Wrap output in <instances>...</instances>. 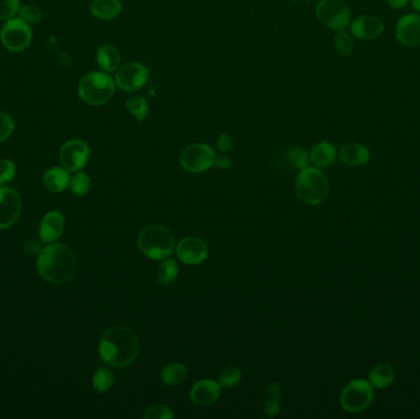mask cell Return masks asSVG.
Wrapping results in <instances>:
<instances>
[{"mask_svg":"<svg viewBox=\"0 0 420 419\" xmlns=\"http://www.w3.org/2000/svg\"><path fill=\"white\" fill-rule=\"evenodd\" d=\"M139 349V337L128 327L109 328L99 342L100 357L114 367H125L134 362Z\"/></svg>","mask_w":420,"mask_h":419,"instance_id":"6da1fadb","label":"cell"},{"mask_svg":"<svg viewBox=\"0 0 420 419\" xmlns=\"http://www.w3.org/2000/svg\"><path fill=\"white\" fill-rule=\"evenodd\" d=\"M77 256L63 243H48L37 256V269L43 280L62 284L73 278L77 271Z\"/></svg>","mask_w":420,"mask_h":419,"instance_id":"7a4b0ae2","label":"cell"},{"mask_svg":"<svg viewBox=\"0 0 420 419\" xmlns=\"http://www.w3.org/2000/svg\"><path fill=\"white\" fill-rule=\"evenodd\" d=\"M138 247L148 259L162 261L171 256L175 249V238L165 227L149 225L140 231Z\"/></svg>","mask_w":420,"mask_h":419,"instance_id":"3957f363","label":"cell"},{"mask_svg":"<svg viewBox=\"0 0 420 419\" xmlns=\"http://www.w3.org/2000/svg\"><path fill=\"white\" fill-rule=\"evenodd\" d=\"M116 91L114 79L109 73L91 72L80 79L78 93L85 104L90 106H102L114 98Z\"/></svg>","mask_w":420,"mask_h":419,"instance_id":"277c9868","label":"cell"},{"mask_svg":"<svg viewBox=\"0 0 420 419\" xmlns=\"http://www.w3.org/2000/svg\"><path fill=\"white\" fill-rule=\"evenodd\" d=\"M295 191L300 201L310 206H317L328 196L329 182L320 169L306 167L296 177Z\"/></svg>","mask_w":420,"mask_h":419,"instance_id":"5b68a950","label":"cell"},{"mask_svg":"<svg viewBox=\"0 0 420 419\" xmlns=\"http://www.w3.org/2000/svg\"><path fill=\"white\" fill-rule=\"evenodd\" d=\"M373 383L363 379H354L343 388L339 401L344 411L358 413L368 409L373 402Z\"/></svg>","mask_w":420,"mask_h":419,"instance_id":"8992f818","label":"cell"},{"mask_svg":"<svg viewBox=\"0 0 420 419\" xmlns=\"http://www.w3.org/2000/svg\"><path fill=\"white\" fill-rule=\"evenodd\" d=\"M0 40L9 52H24L31 45V27L21 17H11L1 27Z\"/></svg>","mask_w":420,"mask_h":419,"instance_id":"52a82bcc","label":"cell"},{"mask_svg":"<svg viewBox=\"0 0 420 419\" xmlns=\"http://www.w3.org/2000/svg\"><path fill=\"white\" fill-rule=\"evenodd\" d=\"M315 13L318 21L333 31L344 30L352 19L349 8L342 0H320Z\"/></svg>","mask_w":420,"mask_h":419,"instance_id":"ba28073f","label":"cell"},{"mask_svg":"<svg viewBox=\"0 0 420 419\" xmlns=\"http://www.w3.org/2000/svg\"><path fill=\"white\" fill-rule=\"evenodd\" d=\"M215 153L213 148L204 143L188 145L180 155V164L185 170L192 174H201L214 166Z\"/></svg>","mask_w":420,"mask_h":419,"instance_id":"9c48e42d","label":"cell"},{"mask_svg":"<svg viewBox=\"0 0 420 419\" xmlns=\"http://www.w3.org/2000/svg\"><path fill=\"white\" fill-rule=\"evenodd\" d=\"M149 72L141 63L130 62L122 64L114 75L116 86L125 93L138 91L146 85Z\"/></svg>","mask_w":420,"mask_h":419,"instance_id":"30bf717a","label":"cell"},{"mask_svg":"<svg viewBox=\"0 0 420 419\" xmlns=\"http://www.w3.org/2000/svg\"><path fill=\"white\" fill-rule=\"evenodd\" d=\"M90 149L88 144L80 139L68 140L59 151V161L68 171H80L88 164Z\"/></svg>","mask_w":420,"mask_h":419,"instance_id":"8fae6325","label":"cell"},{"mask_svg":"<svg viewBox=\"0 0 420 419\" xmlns=\"http://www.w3.org/2000/svg\"><path fill=\"white\" fill-rule=\"evenodd\" d=\"M22 202L15 190L0 186V230L13 227L20 218Z\"/></svg>","mask_w":420,"mask_h":419,"instance_id":"7c38bea8","label":"cell"},{"mask_svg":"<svg viewBox=\"0 0 420 419\" xmlns=\"http://www.w3.org/2000/svg\"><path fill=\"white\" fill-rule=\"evenodd\" d=\"M176 254L182 264L197 266L207 259V243L197 236H187L177 243Z\"/></svg>","mask_w":420,"mask_h":419,"instance_id":"4fadbf2b","label":"cell"},{"mask_svg":"<svg viewBox=\"0 0 420 419\" xmlns=\"http://www.w3.org/2000/svg\"><path fill=\"white\" fill-rule=\"evenodd\" d=\"M221 395L220 383L212 379H203L193 385L189 397L193 404L201 407H209L218 401Z\"/></svg>","mask_w":420,"mask_h":419,"instance_id":"5bb4252c","label":"cell"},{"mask_svg":"<svg viewBox=\"0 0 420 419\" xmlns=\"http://www.w3.org/2000/svg\"><path fill=\"white\" fill-rule=\"evenodd\" d=\"M396 37L407 47L420 45V16L418 14H408L400 17L396 26Z\"/></svg>","mask_w":420,"mask_h":419,"instance_id":"9a60e30c","label":"cell"},{"mask_svg":"<svg viewBox=\"0 0 420 419\" xmlns=\"http://www.w3.org/2000/svg\"><path fill=\"white\" fill-rule=\"evenodd\" d=\"M350 30L359 40H373L384 33V25L376 16L364 15L353 21Z\"/></svg>","mask_w":420,"mask_h":419,"instance_id":"2e32d148","label":"cell"},{"mask_svg":"<svg viewBox=\"0 0 420 419\" xmlns=\"http://www.w3.org/2000/svg\"><path fill=\"white\" fill-rule=\"evenodd\" d=\"M64 217L62 213L52 211L45 214L40 225V238L43 243H52L62 236Z\"/></svg>","mask_w":420,"mask_h":419,"instance_id":"e0dca14e","label":"cell"},{"mask_svg":"<svg viewBox=\"0 0 420 419\" xmlns=\"http://www.w3.org/2000/svg\"><path fill=\"white\" fill-rule=\"evenodd\" d=\"M339 159L348 166L365 165L370 160V151L364 145L348 143L339 151Z\"/></svg>","mask_w":420,"mask_h":419,"instance_id":"ac0fdd59","label":"cell"},{"mask_svg":"<svg viewBox=\"0 0 420 419\" xmlns=\"http://www.w3.org/2000/svg\"><path fill=\"white\" fill-rule=\"evenodd\" d=\"M70 171H68L64 167H52L45 172L42 182L43 186L52 193H59L63 192L70 185Z\"/></svg>","mask_w":420,"mask_h":419,"instance_id":"d6986e66","label":"cell"},{"mask_svg":"<svg viewBox=\"0 0 420 419\" xmlns=\"http://www.w3.org/2000/svg\"><path fill=\"white\" fill-rule=\"evenodd\" d=\"M123 6L120 0H93L90 11L96 19L100 20H114L120 15Z\"/></svg>","mask_w":420,"mask_h":419,"instance_id":"ffe728a7","label":"cell"},{"mask_svg":"<svg viewBox=\"0 0 420 419\" xmlns=\"http://www.w3.org/2000/svg\"><path fill=\"white\" fill-rule=\"evenodd\" d=\"M96 61L99 67L102 69V72L116 73V70L120 67L122 58L116 47L112 45H102L99 47L96 53Z\"/></svg>","mask_w":420,"mask_h":419,"instance_id":"44dd1931","label":"cell"},{"mask_svg":"<svg viewBox=\"0 0 420 419\" xmlns=\"http://www.w3.org/2000/svg\"><path fill=\"white\" fill-rule=\"evenodd\" d=\"M337 155L336 146L329 142H320L313 146L310 155V160L316 167H327L331 165Z\"/></svg>","mask_w":420,"mask_h":419,"instance_id":"7402d4cb","label":"cell"},{"mask_svg":"<svg viewBox=\"0 0 420 419\" xmlns=\"http://www.w3.org/2000/svg\"><path fill=\"white\" fill-rule=\"evenodd\" d=\"M373 388H384L394 383V369L389 363H380L373 367L368 375Z\"/></svg>","mask_w":420,"mask_h":419,"instance_id":"603a6c76","label":"cell"},{"mask_svg":"<svg viewBox=\"0 0 420 419\" xmlns=\"http://www.w3.org/2000/svg\"><path fill=\"white\" fill-rule=\"evenodd\" d=\"M283 396H281V388L277 383H270L265 397V411L267 417H275L278 416L281 409L283 404Z\"/></svg>","mask_w":420,"mask_h":419,"instance_id":"cb8c5ba5","label":"cell"},{"mask_svg":"<svg viewBox=\"0 0 420 419\" xmlns=\"http://www.w3.org/2000/svg\"><path fill=\"white\" fill-rule=\"evenodd\" d=\"M187 376V367L181 363H172L162 369L161 380L162 383L175 386L183 383Z\"/></svg>","mask_w":420,"mask_h":419,"instance_id":"d4e9b609","label":"cell"},{"mask_svg":"<svg viewBox=\"0 0 420 419\" xmlns=\"http://www.w3.org/2000/svg\"><path fill=\"white\" fill-rule=\"evenodd\" d=\"M178 275V266L173 259H162L157 268V282L161 285H169L176 280Z\"/></svg>","mask_w":420,"mask_h":419,"instance_id":"484cf974","label":"cell"},{"mask_svg":"<svg viewBox=\"0 0 420 419\" xmlns=\"http://www.w3.org/2000/svg\"><path fill=\"white\" fill-rule=\"evenodd\" d=\"M114 375L109 367H99L93 376V386L99 393H106L114 386Z\"/></svg>","mask_w":420,"mask_h":419,"instance_id":"4316f807","label":"cell"},{"mask_svg":"<svg viewBox=\"0 0 420 419\" xmlns=\"http://www.w3.org/2000/svg\"><path fill=\"white\" fill-rule=\"evenodd\" d=\"M125 106L130 111V114L134 116L135 119L139 122L144 121L149 114V106L143 96H134V98H130Z\"/></svg>","mask_w":420,"mask_h":419,"instance_id":"83f0119b","label":"cell"},{"mask_svg":"<svg viewBox=\"0 0 420 419\" xmlns=\"http://www.w3.org/2000/svg\"><path fill=\"white\" fill-rule=\"evenodd\" d=\"M334 46L341 57H349L353 52L354 42L352 36L344 30L337 31L334 36Z\"/></svg>","mask_w":420,"mask_h":419,"instance_id":"f1b7e54d","label":"cell"},{"mask_svg":"<svg viewBox=\"0 0 420 419\" xmlns=\"http://www.w3.org/2000/svg\"><path fill=\"white\" fill-rule=\"evenodd\" d=\"M241 378H242V373L239 367H228L219 374L218 383L223 388H233L241 381Z\"/></svg>","mask_w":420,"mask_h":419,"instance_id":"f546056e","label":"cell"},{"mask_svg":"<svg viewBox=\"0 0 420 419\" xmlns=\"http://www.w3.org/2000/svg\"><path fill=\"white\" fill-rule=\"evenodd\" d=\"M90 186H91V180L88 174H85L83 171H77V174L70 180V188L77 196H85L90 191Z\"/></svg>","mask_w":420,"mask_h":419,"instance_id":"4dcf8cb0","label":"cell"},{"mask_svg":"<svg viewBox=\"0 0 420 419\" xmlns=\"http://www.w3.org/2000/svg\"><path fill=\"white\" fill-rule=\"evenodd\" d=\"M289 161H290L291 165L294 166L297 170H304L309 167V154L305 149H302L300 146H294L289 151Z\"/></svg>","mask_w":420,"mask_h":419,"instance_id":"1f68e13d","label":"cell"},{"mask_svg":"<svg viewBox=\"0 0 420 419\" xmlns=\"http://www.w3.org/2000/svg\"><path fill=\"white\" fill-rule=\"evenodd\" d=\"M19 17L27 22L29 25L31 24H38L42 20V11L33 6H22L19 8Z\"/></svg>","mask_w":420,"mask_h":419,"instance_id":"d6a6232c","label":"cell"},{"mask_svg":"<svg viewBox=\"0 0 420 419\" xmlns=\"http://www.w3.org/2000/svg\"><path fill=\"white\" fill-rule=\"evenodd\" d=\"M143 417L146 419H172L175 417V414L171 409L165 404H155L146 409Z\"/></svg>","mask_w":420,"mask_h":419,"instance_id":"836d02e7","label":"cell"},{"mask_svg":"<svg viewBox=\"0 0 420 419\" xmlns=\"http://www.w3.org/2000/svg\"><path fill=\"white\" fill-rule=\"evenodd\" d=\"M14 130H15L14 119H11L9 114L0 111V143L9 139Z\"/></svg>","mask_w":420,"mask_h":419,"instance_id":"e575fe53","label":"cell"},{"mask_svg":"<svg viewBox=\"0 0 420 419\" xmlns=\"http://www.w3.org/2000/svg\"><path fill=\"white\" fill-rule=\"evenodd\" d=\"M20 8V0H0V21L14 17Z\"/></svg>","mask_w":420,"mask_h":419,"instance_id":"d590c367","label":"cell"},{"mask_svg":"<svg viewBox=\"0 0 420 419\" xmlns=\"http://www.w3.org/2000/svg\"><path fill=\"white\" fill-rule=\"evenodd\" d=\"M16 166L14 161L9 159L0 160V186H4L15 176Z\"/></svg>","mask_w":420,"mask_h":419,"instance_id":"8d00e7d4","label":"cell"},{"mask_svg":"<svg viewBox=\"0 0 420 419\" xmlns=\"http://www.w3.org/2000/svg\"><path fill=\"white\" fill-rule=\"evenodd\" d=\"M217 148L221 153H228L233 148V140L228 133H223L218 137L217 139Z\"/></svg>","mask_w":420,"mask_h":419,"instance_id":"74e56055","label":"cell"},{"mask_svg":"<svg viewBox=\"0 0 420 419\" xmlns=\"http://www.w3.org/2000/svg\"><path fill=\"white\" fill-rule=\"evenodd\" d=\"M214 166L218 167L220 170H228L231 167V160L226 155L215 156Z\"/></svg>","mask_w":420,"mask_h":419,"instance_id":"f35d334b","label":"cell"},{"mask_svg":"<svg viewBox=\"0 0 420 419\" xmlns=\"http://www.w3.org/2000/svg\"><path fill=\"white\" fill-rule=\"evenodd\" d=\"M24 247H25V251H26L27 254H40V251H41L38 243L36 241H32V240L31 241H27Z\"/></svg>","mask_w":420,"mask_h":419,"instance_id":"ab89813d","label":"cell"},{"mask_svg":"<svg viewBox=\"0 0 420 419\" xmlns=\"http://www.w3.org/2000/svg\"><path fill=\"white\" fill-rule=\"evenodd\" d=\"M387 3L392 9H402L410 3V0H387Z\"/></svg>","mask_w":420,"mask_h":419,"instance_id":"60d3db41","label":"cell"},{"mask_svg":"<svg viewBox=\"0 0 420 419\" xmlns=\"http://www.w3.org/2000/svg\"><path fill=\"white\" fill-rule=\"evenodd\" d=\"M410 4H412V8L415 11H420V0H410Z\"/></svg>","mask_w":420,"mask_h":419,"instance_id":"b9f144b4","label":"cell"}]
</instances>
